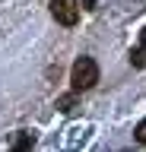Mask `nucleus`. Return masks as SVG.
<instances>
[{
  "instance_id": "nucleus-4",
  "label": "nucleus",
  "mask_w": 146,
  "mask_h": 152,
  "mask_svg": "<svg viewBox=\"0 0 146 152\" xmlns=\"http://www.w3.org/2000/svg\"><path fill=\"white\" fill-rule=\"evenodd\" d=\"M32 142H35V136H32V133H19V136L13 140V149H29Z\"/></svg>"
},
{
  "instance_id": "nucleus-3",
  "label": "nucleus",
  "mask_w": 146,
  "mask_h": 152,
  "mask_svg": "<svg viewBox=\"0 0 146 152\" xmlns=\"http://www.w3.org/2000/svg\"><path fill=\"white\" fill-rule=\"evenodd\" d=\"M57 108H60L64 114H70V111H73V108H76V89H73L70 95H60V98H57Z\"/></svg>"
},
{
  "instance_id": "nucleus-7",
  "label": "nucleus",
  "mask_w": 146,
  "mask_h": 152,
  "mask_svg": "<svg viewBox=\"0 0 146 152\" xmlns=\"http://www.w3.org/2000/svg\"><path fill=\"white\" fill-rule=\"evenodd\" d=\"M140 48H143V51H146V28H143V32H140Z\"/></svg>"
},
{
  "instance_id": "nucleus-8",
  "label": "nucleus",
  "mask_w": 146,
  "mask_h": 152,
  "mask_svg": "<svg viewBox=\"0 0 146 152\" xmlns=\"http://www.w3.org/2000/svg\"><path fill=\"white\" fill-rule=\"evenodd\" d=\"M83 3H86V10H92V7H95V0H83Z\"/></svg>"
},
{
  "instance_id": "nucleus-5",
  "label": "nucleus",
  "mask_w": 146,
  "mask_h": 152,
  "mask_svg": "<svg viewBox=\"0 0 146 152\" xmlns=\"http://www.w3.org/2000/svg\"><path fill=\"white\" fill-rule=\"evenodd\" d=\"M130 64H134V66H140V70L146 66V51H143V48H136V51H130Z\"/></svg>"
},
{
  "instance_id": "nucleus-2",
  "label": "nucleus",
  "mask_w": 146,
  "mask_h": 152,
  "mask_svg": "<svg viewBox=\"0 0 146 152\" xmlns=\"http://www.w3.org/2000/svg\"><path fill=\"white\" fill-rule=\"evenodd\" d=\"M51 16L60 26H76L79 19V0H51Z\"/></svg>"
},
{
  "instance_id": "nucleus-6",
  "label": "nucleus",
  "mask_w": 146,
  "mask_h": 152,
  "mask_svg": "<svg viewBox=\"0 0 146 152\" xmlns=\"http://www.w3.org/2000/svg\"><path fill=\"white\" fill-rule=\"evenodd\" d=\"M134 136H136V142H143V146H146V117H143V121H140V124H136Z\"/></svg>"
},
{
  "instance_id": "nucleus-1",
  "label": "nucleus",
  "mask_w": 146,
  "mask_h": 152,
  "mask_svg": "<svg viewBox=\"0 0 146 152\" xmlns=\"http://www.w3.org/2000/svg\"><path fill=\"white\" fill-rule=\"evenodd\" d=\"M95 83H98V64L92 57H79L76 64H73V70H70V86L76 92H86Z\"/></svg>"
}]
</instances>
